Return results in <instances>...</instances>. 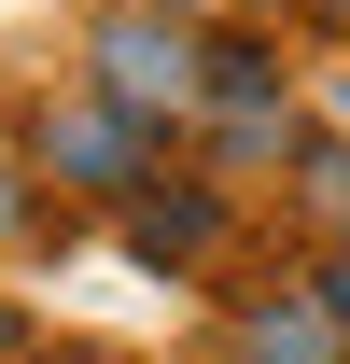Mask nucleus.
<instances>
[{"label":"nucleus","mask_w":350,"mask_h":364,"mask_svg":"<svg viewBox=\"0 0 350 364\" xmlns=\"http://www.w3.org/2000/svg\"><path fill=\"white\" fill-rule=\"evenodd\" d=\"M85 70H98V98H112V112H140V127H182V112L211 98V43L182 28L169 0H127V14H98Z\"/></svg>","instance_id":"nucleus-1"},{"label":"nucleus","mask_w":350,"mask_h":364,"mask_svg":"<svg viewBox=\"0 0 350 364\" xmlns=\"http://www.w3.org/2000/svg\"><path fill=\"white\" fill-rule=\"evenodd\" d=\"M350 322L322 309V294H253L238 309V336H224V364H336Z\"/></svg>","instance_id":"nucleus-3"},{"label":"nucleus","mask_w":350,"mask_h":364,"mask_svg":"<svg viewBox=\"0 0 350 364\" xmlns=\"http://www.w3.org/2000/svg\"><path fill=\"white\" fill-rule=\"evenodd\" d=\"M28 154H43V182H70V196H140V154H154V127H140V112H112V98H56L43 112V140H28Z\"/></svg>","instance_id":"nucleus-2"},{"label":"nucleus","mask_w":350,"mask_h":364,"mask_svg":"<svg viewBox=\"0 0 350 364\" xmlns=\"http://www.w3.org/2000/svg\"><path fill=\"white\" fill-rule=\"evenodd\" d=\"M211 225H224V196H211V182H196V196H169V210H140V267H196V252H211Z\"/></svg>","instance_id":"nucleus-4"},{"label":"nucleus","mask_w":350,"mask_h":364,"mask_svg":"<svg viewBox=\"0 0 350 364\" xmlns=\"http://www.w3.org/2000/svg\"><path fill=\"white\" fill-rule=\"evenodd\" d=\"M56 364H112V350H56Z\"/></svg>","instance_id":"nucleus-8"},{"label":"nucleus","mask_w":350,"mask_h":364,"mask_svg":"<svg viewBox=\"0 0 350 364\" xmlns=\"http://www.w3.org/2000/svg\"><path fill=\"white\" fill-rule=\"evenodd\" d=\"M14 350H28V322H14V309H0V364H14Z\"/></svg>","instance_id":"nucleus-7"},{"label":"nucleus","mask_w":350,"mask_h":364,"mask_svg":"<svg viewBox=\"0 0 350 364\" xmlns=\"http://www.w3.org/2000/svg\"><path fill=\"white\" fill-rule=\"evenodd\" d=\"M322 309H336V322H350V252H336V267H322Z\"/></svg>","instance_id":"nucleus-6"},{"label":"nucleus","mask_w":350,"mask_h":364,"mask_svg":"<svg viewBox=\"0 0 350 364\" xmlns=\"http://www.w3.org/2000/svg\"><path fill=\"white\" fill-rule=\"evenodd\" d=\"M28 168H43V154H28ZM28 168L0 154V238H28V225H43V196H28Z\"/></svg>","instance_id":"nucleus-5"},{"label":"nucleus","mask_w":350,"mask_h":364,"mask_svg":"<svg viewBox=\"0 0 350 364\" xmlns=\"http://www.w3.org/2000/svg\"><path fill=\"white\" fill-rule=\"evenodd\" d=\"M336 112H350V85H336Z\"/></svg>","instance_id":"nucleus-9"}]
</instances>
